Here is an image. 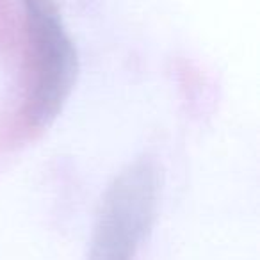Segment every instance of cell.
I'll return each instance as SVG.
<instances>
[{
	"label": "cell",
	"mask_w": 260,
	"mask_h": 260,
	"mask_svg": "<svg viewBox=\"0 0 260 260\" xmlns=\"http://www.w3.org/2000/svg\"><path fill=\"white\" fill-rule=\"evenodd\" d=\"M159 171L148 160L130 164L109 187L87 260H132L155 219Z\"/></svg>",
	"instance_id": "6da1fadb"
},
{
	"label": "cell",
	"mask_w": 260,
	"mask_h": 260,
	"mask_svg": "<svg viewBox=\"0 0 260 260\" xmlns=\"http://www.w3.org/2000/svg\"><path fill=\"white\" fill-rule=\"evenodd\" d=\"M27 25L34 57V86L29 114L36 125H48L61 112L77 80V52L48 0H27Z\"/></svg>",
	"instance_id": "7a4b0ae2"
}]
</instances>
